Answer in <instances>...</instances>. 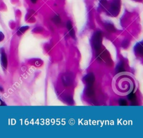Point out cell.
<instances>
[{
	"mask_svg": "<svg viewBox=\"0 0 143 138\" xmlns=\"http://www.w3.org/2000/svg\"><path fill=\"white\" fill-rule=\"evenodd\" d=\"M102 33L101 32H97L95 34L93 39V44L95 49L97 51H99L101 49V45H102Z\"/></svg>",
	"mask_w": 143,
	"mask_h": 138,
	"instance_id": "3",
	"label": "cell"
},
{
	"mask_svg": "<svg viewBox=\"0 0 143 138\" xmlns=\"http://www.w3.org/2000/svg\"><path fill=\"white\" fill-rule=\"evenodd\" d=\"M129 99L131 100V101H134L135 100V96L133 93H130V95L129 97Z\"/></svg>",
	"mask_w": 143,
	"mask_h": 138,
	"instance_id": "13",
	"label": "cell"
},
{
	"mask_svg": "<svg viewBox=\"0 0 143 138\" xmlns=\"http://www.w3.org/2000/svg\"><path fill=\"white\" fill-rule=\"evenodd\" d=\"M119 102H120V104L121 106H125V105H126V104H127V102H126V100H123V99L120 100Z\"/></svg>",
	"mask_w": 143,
	"mask_h": 138,
	"instance_id": "14",
	"label": "cell"
},
{
	"mask_svg": "<svg viewBox=\"0 0 143 138\" xmlns=\"http://www.w3.org/2000/svg\"><path fill=\"white\" fill-rule=\"evenodd\" d=\"M1 63L2 64V66L4 67L5 68H7V59L6 58V55L5 53H2L1 54Z\"/></svg>",
	"mask_w": 143,
	"mask_h": 138,
	"instance_id": "7",
	"label": "cell"
},
{
	"mask_svg": "<svg viewBox=\"0 0 143 138\" xmlns=\"http://www.w3.org/2000/svg\"><path fill=\"white\" fill-rule=\"evenodd\" d=\"M63 81L64 84L67 86H68L72 83V78L70 76H69L68 74H66L63 77Z\"/></svg>",
	"mask_w": 143,
	"mask_h": 138,
	"instance_id": "6",
	"label": "cell"
},
{
	"mask_svg": "<svg viewBox=\"0 0 143 138\" xmlns=\"http://www.w3.org/2000/svg\"><path fill=\"white\" fill-rule=\"evenodd\" d=\"M37 1V0H31V1L32 2H33V3H36Z\"/></svg>",
	"mask_w": 143,
	"mask_h": 138,
	"instance_id": "17",
	"label": "cell"
},
{
	"mask_svg": "<svg viewBox=\"0 0 143 138\" xmlns=\"http://www.w3.org/2000/svg\"><path fill=\"white\" fill-rule=\"evenodd\" d=\"M67 27L68 29L69 34H70L71 36L73 38H75V36H76V34H75V31L73 29L72 24V22L70 21H68L67 22Z\"/></svg>",
	"mask_w": 143,
	"mask_h": 138,
	"instance_id": "5",
	"label": "cell"
},
{
	"mask_svg": "<svg viewBox=\"0 0 143 138\" xmlns=\"http://www.w3.org/2000/svg\"><path fill=\"white\" fill-rule=\"evenodd\" d=\"M100 3L102 4V5L103 6H105V5L107 4V1L106 0H101Z\"/></svg>",
	"mask_w": 143,
	"mask_h": 138,
	"instance_id": "15",
	"label": "cell"
},
{
	"mask_svg": "<svg viewBox=\"0 0 143 138\" xmlns=\"http://www.w3.org/2000/svg\"><path fill=\"white\" fill-rule=\"evenodd\" d=\"M120 6H121V2L120 0H114L111 4L108 10L109 14L113 16H117L120 12Z\"/></svg>",
	"mask_w": 143,
	"mask_h": 138,
	"instance_id": "2",
	"label": "cell"
},
{
	"mask_svg": "<svg viewBox=\"0 0 143 138\" xmlns=\"http://www.w3.org/2000/svg\"><path fill=\"white\" fill-rule=\"evenodd\" d=\"M86 95L88 97H92L94 95V90L92 85H88L87 88L86 89Z\"/></svg>",
	"mask_w": 143,
	"mask_h": 138,
	"instance_id": "8",
	"label": "cell"
},
{
	"mask_svg": "<svg viewBox=\"0 0 143 138\" xmlns=\"http://www.w3.org/2000/svg\"><path fill=\"white\" fill-rule=\"evenodd\" d=\"M53 22H55L56 24H59L61 23V20L59 16L58 15H56L54 16L53 18Z\"/></svg>",
	"mask_w": 143,
	"mask_h": 138,
	"instance_id": "11",
	"label": "cell"
},
{
	"mask_svg": "<svg viewBox=\"0 0 143 138\" xmlns=\"http://www.w3.org/2000/svg\"><path fill=\"white\" fill-rule=\"evenodd\" d=\"M135 78L129 73L121 72L116 76L112 81V87L116 94L126 95L134 89Z\"/></svg>",
	"mask_w": 143,
	"mask_h": 138,
	"instance_id": "1",
	"label": "cell"
},
{
	"mask_svg": "<svg viewBox=\"0 0 143 138\" xmlns=\"http://www.w3.org/2000/svg\"><path fill=\"white\" fill-rule=\"evenodd\" d=\"M4 38V36H3V34L2 33L0 32V41H2Z\"/></svg>",
	"mask_w": 143,
	"mask_h": 138,
	"instance_id": "16",
	"label": "cell"
},
{
	"mask_svg": "<svg viewBox=\"0 0 143 138\" xmlns=\"http://www.w3.org/2000/svg\"><path fill=\"white\" fill-rule=\"evenodd\" d=\"M85 81L88 85H93L95 81V76L92 73L88 74L85 77Z\"/></svg>",
	"mask_w": 143,
	"mask_h": 138,
	"instance_id": "4",
	"label": "cell"
},
{
	"mask_svg": "<svg viewBox=\"0 0 143 138\" xmlns=\"http://www.w3.org/2000/svg\"><path fill=\"white\" fill-rule=\"evenodd\" d=\"M135 50H136V52L139 55H140L141 56L143 55V45L142 43H140L138 45V46L136 47Z\"/></svg>",
	"mask_w": 143,
	"mask_h": 138,
	"instance_id": "9",
	"label": "cell"
},
{
	"mask_svg": "<svg viewBox=\"0 0 143 138\" xmlns=\"http://www.w3.org/2000/svg\"><path fill=\"white\" fill-rule=\"evenodd\" d=\"M28 29H29V27H28V26H25V27H22L21 28H20V29H19V30L18 31V35H21V34L24 33V32H25L26 30H27Z\"/></svg>",
	"mask_w": 143,
	"mask_h": 138,
	"instance_id": "12",
	"label": "cell"
},
{
	"mask_svg": "<svg viewBox=\"0 0 143 138\" xmlns=\"http://www.w3.org/2000/svg\"><path fill=\"white\" fill-rule=\"evenodd\" d=\"M105 27H106V29L107 31H110V32H115V28L113 26L112 24H108L105 26Z\"/></svg>",
	"mask_w": 143,
	"mask_h": 138,
	"instance_id": "10",
	"label": "cell"
}]
</instances>
